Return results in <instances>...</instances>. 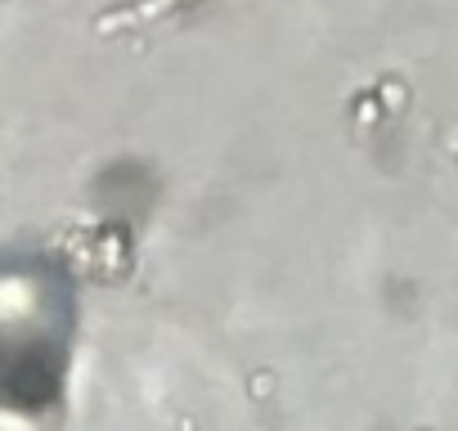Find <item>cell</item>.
Returning <instances> with one entry per match:
<instances>
[{
	"mask_svg": "<svg viewBox=\"0 0 458 431\" xmlns=\"http://www.w3.org/2000/svg\"><path fill=\"white\" fill-rule=\"evenodd\" d=\"M180 5H189V0H122V5H113L108 14H99V19H95V28H99V32L140 28V23H153V19H162V14L180 10Z\"/></svg>",
	"mask_w": 458,
	"mask_h": 431,
	"instance_id": "6da1fadb",
	"label": "cell"
},
{
	"mask_svg": "<svg viewBox=\"0 0 458 431\" xmlns=\"http://www.w3.org/2000/svg\"><path fill=\"white\" fill-rule=\"evenodd\" d=\"M454 148H458V135H454Z\"/></svg>",
	"mask_w": 458,
	"mask_h": 431,
	"instance_id": "7a4b0ae2",
	"label": "cell"
}]
</instances>
